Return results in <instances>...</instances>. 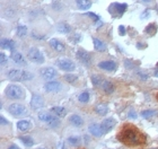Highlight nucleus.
<instances>
[{"label": "nucleus", "instance_id": "obj_1", "mask_svg": "<svg viewBox=\"0 0 158 149\" xmlns=\"http://www.w3.org/2000/svg\"><path fill=\"white\" fill-rule=\"evenodd\" d=\"M118 141L128 147L142 146L146 143L145 135L132 124H124L118 133Z\"/></svg>", "mask_w": 158, "mask_h": 149}, {"label": "nucleus", "instance_id": "obj_2", "mask_svg": "<svg viewBox=\"0 0 158 149\" xmlns=\"http://www.w3.org/2000/svg\"><path fill=\"white\" fill-rule=\"evenodd\" d=\"M7 77L13 81H26V80L33 79V73L30 71H25L22 69H11L8 71Z\"/></svg>", "mask_w": 158, "mask_h": 149}, {"label": "nucleus", "instance_id": "obj_3", "mask_svg": "<svg viewBox=\"0 0 158 149\" xmlns=\"http://www.w3.org/2000/svg\"><path fill=\"white\" fill-rule=\"evenodd\" d=\"M5 94H6V96L8 98L11 99H20L25 96L24 89L20 86H18V85H9V86H7Z\"/></svg>", "mask_w": 158, "mask_h": 149}, {"label": "nucleus", "instance_id": "obj_4", "mask_svg": "<svg viewBox=\"0 0 158 149\" xmlns=\"http://www.w3.org/2000/svg\"><path fill=\"white\" fill-rule=\"evenodd\" d=\"M27 58L30 59V61L34 63H43L44 62V56L43 54L41 53L39 49L36 48H33V49H31L27 53Z\"/></svg>", "mask_w": 158, "mask_h": 149}, {"label": "nucleus", "instance_id": "obj_5", "mask_svg": "<svg viewBox=\"0 0 158 149\" xmlns=\"http://www.w3.org/2000/svg\"><path fill=\"white\" fill-rule=\"evenodd\" d=\"M8 112L14 116H22L26 113V107L19 103H13L8 107Z\"/></svg>", "mask_w": 158, "mask_h": 149}, {"label": "nucleus", "instance_id": "obj_6", "mask_svg": "<svg viewBox=\"0 0 158 149\" xmlns=\"http://www.w3.org/2000/svg\"><path fill=\"white\" fill-rule=\"evenodd\" d=\"M56 66L59 67L60 69L63 71H73L76 69V66L73 61H70L68 59H59L56 60Z\"/></svg>", "mask_w": 158, "mask_h": 149}, {"label": "nucleus", "instance_id": "obj_7", "mask_svg": "<svg viewBox=\"0 0 158 149\" xmlns=\"http://www.w3.org/2000/svg\"><path fill=\"white\" fill-rule=\"evenodd\" d=\"M77 59L85 66H90L92 64V56L85 50H78L77 51Z\"/></svg>", "mask_w": 158, "mask_h": 149}, {"label": "nucleus", "instance_id": "obj_8", "mask_svg": "<svg viewBox=\"0 0 158 149\" xmlns=\"http://www.w3.org/2000/svg\"><path fill=\"white\" fill-rule=\"evenodd\" d=\"M115 124H116V122L113 118H107V119H105L101 123V128H102L104 133H109L110 131H112V130L114 129Z\"/></svg>", "mask_w": 158, "mask_h": 149}, {"label": "nucleus", "instance_id": "obj_9", "mask_svg": "<svg viewBox=\"0 0 158 149\" xmlns=\"http://www.w3.org/2000/svg\"><path fill=\"white\" fill-rule=\"evenodd\" d=\"M62 87H61V84L59 81H56V80H50L44 85V90L48 92V93H56L59 92Z\"/></svg>", "mask_w": 158, "mask_h": 149}, {"label": "nucleus", "instance_id": "obj_10", "mask_svg": "<svg viewBox=\"0 0 158 149\" xmlns=\"http://www.w3.org/2000/svg\"><path fill=\"white\" fill-rule=\"evenodd\" d=\"M41 73H42V77L45 78L46 80H52L54 79L58 75L56 70L52 67H48V68H44V69L41 70Z\"/></svg>", "mask_w": 158, "mask_h": 149}, {"label": "nucleus", "instance_id": "obj_11", "mask_svg": "<svg viewBox=\"0 0 158 149\" xmlns=\"http://www.w3.org/2000/svg\"><path fill=\"white\" fill-rule=\"evenodd\" d=\"M98 67L101 69L106 70V71H114L116 70V63L112 60H106V61H101L98 63Z\"/></svg>", "mask_w": 158, "mask_h": 149}, {"label": "nucleus", "instance_id": "obj_12", "mask_svg": "<svg viewBox=\"0 0 158 149\" xmlns=\"http://www.w3.org/2000/svg\"><path fill=\"white\" fill-rule=\"evenodd\" d=\"M44 105V99L42 98V96H40L37 94L33 95L32 96V99H31V106L33 107L34 110H39L41 107H43Z\"/></svg>", "mask_w": 158, "mask_h": 149}, {"label": "nucleus", "instance_id": "obj_13", "mask_svg": "<svg viewBox=\"0 0 158 149\" xmlns=\"http://www.w3.org/2000/svg\"><path fill=\"white\" fill-rule=\"evenodd\" d=\"M50 45L56 50V52H64V50H66L64 44H63L62 42H60L59 40H56V39H52V40H50Z\"/></svg>", "mask_w": 158, "mask_h": 149}, {"label": "nucleus", "instance_id": "obj_14", "mask_svg": "<svg viewBox=\"0 0 158 149\" xmlns=\"http://www.w3.org/2000/svg\"><path fill=\"white\" fill-rule=\"evenodd\" d=\"M11 59H13L14 62L17 63V64H20V66H25V64H27L26 59H25L23 54L19 52H14L13 54H11Z\"/></svg>", "mask_w": 158, "mask_h": 149}, {"label": "nucleus", "instance_id": "obj_15", "mask_svg": "<svg viewBox=\"0 0 158 149\" xmlns=\"http://www.w3.org/2000/svg\"><path fill=\"white\" fill-rule=\"evenodd\" d=\"M17 128L20 132H27L30 131L31 128H32V124H31L30 121H26V120H22V121H18L17 123Z\"/></svg>", "mask_w": 158, "mask_h": 149}, {"label": "nucleus", "instance_id": "obj_16", "mask_svg": "<svg viewBox=\"0 0 158 149\" xmlns=\"http://www.w3.org/2000/svg\"><path fill=\"white\" fill-rule=\"evenodd\" d=\"M89 132L92 133L94 137H102L104 135L101 126L96 124V123H94V124H92V126H89Z\"/></svg>", "mask_w": 158, "mask_h": 149}, {"label": "nucleus", "instance_id": "obj_17", "mask_svg": "<svg viewBox=\"0 0 158 149\" xmlns=\"http://www.w3.org/2000/svg\"><path fill=\"white\" fill-rule=\"evenodd\" d=\"M39 119H40V121H42V122H46L48 124H50V123L52 122L56 118L52 116L50 113H48V112H40L39 113Z\"/></svg>", "mask_w": 158, "mask_h": 149}, {"label": "nucleus", "instance_id": "obj_18", "mask_svg": "<svg viewBox=\"0 0 158 149\" xmlns=\"http://www.w3.org/2000/svg\"><path fill=\"white\" fill-rule=\"evenodd\" d=\"M112 7L114 8V10H115L116 16L118 17L122 16V14H124L127 8H128V6H127L125 3H114V5H112Z\"/></svg>", "mask_w": 158, "mask_h": 149}, {"label": "nucleus", "instance_id": "obj_19", "mask_svg": "<svg viewBox=\"0 0 158 149\" xmlns=\"http://www.w3.org/2000/svg\"><path fill=\"white\" fill-rule=\"evenodd\" d=\"M69 121L75 126H81L84 124V120L81 119V116L77 115V114H73V115L70 116Z\"/></svg>", "mask_w": 158, "mask_h": 149}, {"label": "nucleus", "instance_id": "obj_20", "mask_svg": "<svg viewBox=\"0 0 158 149\" xmlns=\"http://www.w3.org/2000/svg\"><path fill=\"white\" fill-rule=\"evenodd\" d=\"M54 114H56L58 118H64L67 115V111L64 107H61V106H53L52 109H51Z\"/></svg>", "mask_w": 158, "mask_h": 149}, {"label": "nucleus", "instance_id": "obj_21", "mask_svg": "<svg viewBox=\"0 0 158 149\" xmlns=\"http://www.w3.org/2000/svg\"><path fill=\"white\" fill-rule=\"evenodd\" d=\"M15 42L11 40H7V39H3L1 40V48L2 49H7V50H10V51H14L15 49Z\"/></svg>", "mask_w": 158, "mask_h": 149}, {"label": "nucleus", "instance_id": "obj_22", "mask_svg": "<svg viewBox=\"0 0 158 149\" xmlns=\"http://www.w3.org/2000/svg\"><path fill=\"white\" fill-rule=\"evenodd\" d=\"M93 43H94V48H95V50H97V51H99V52H104V51L106 50L105 44L103 43L101 40L96 39V37L93 39Z\"/></svg>", "mask_w": 158, "mask_h": 149}, {"label": "nucleus", "instance_id": "obj_23", "mask_svg": "<svg viewBox=\"0 0 158 149\" xmlns=\"http://www.w3.org/2000/svg\"><path fill=\"white\" fill-rule=\"evenodd\" d=\"M95 112L101 116L106 115V113L109 112V107L105 105V104H98V105L95 107Z\"/></svg>", "mask_w": 158, "mask_h": 149}, {"label": "nucleus", "instance_id": "obj_24", "mask_svg": "<svg viewBox=\"0 0 158 149\" xmlns=\"http://www.w3.org/2000/svg\"><path fill=\"white\" fill-rule=\"evenodd\" d=\"M77 6L79 7V9L87 10L92 7V2L89 0H77Z\"/></svg>", "mask_w": 158, "mask_h": 149}, {"label": "nucleus", "instance_id": "obj_25", "mask_svg": "<svg viewBox=\"0 0 158 149\" xmlns=\"http://www.w3.org/2000/svg\"><path fill=\"white\" fill-rule=\"evenodd\" d=\"M102 87H103V90H104L106 94H112L113 92H114V85H113L111 81H107V80L104 81Z\"/></svg>", "mask_w": 158, "mask_h": 149}, {"label": "nucleus", "instance_id": "obj_26", "mask_svg": "<svg viewBox=\"0 0 158 149\" xmlns=\"http://www.w3.org/2000/svg\"><path fill=\"white\" fill-rule=\"evenodd\" d=\"M19 140L27 147H32L34 145V140H33V138H32V137H28V136L19 137Z\"/></svg>", "mask_w": 158, "mask_h": 149}, {"label": "nucleus", "instance_id": "obj_27", "mask_svg": "<svg viewBox=\"0 0 158 149\" xmlns=\"http://www.w3.org/2000/svg\"><path fill=\"white\" fill-rule=\"evenodd\" d=\"M58 31H59L60 33L67 34L71 31V28H70V26L67 23H59L58 24Z\"/></svg>", "mask_w": 158, "mask_h": 149}, {"label": "nucleus", "instance_id": "obj_28", "mask_svg": "<svg viewBox=\"0 0 158 149\" xmlns=\"http://www.w3.org/2000/svg\"><path fill=\"white\" fill-rule=\"evenodd\" d=\"M155 115H157V112H156L155 110H145V111L141 112V116L145 118V119H150V118Z\"/></svg>", "mask_w": 158, "mask_h": 149}, {"label": "nucleus", "instance_id": "obj_29", "mask_svg": "<svg viewBox=\"0 0 158 149\" xmlns=\"http://www.w3.org/2000/svg\"><path fill=\"white\" fill-rule=\"evenodd\" d=\"M68 143L71 145V146H79L80 143H81V139H80V137H77V136H71L68 138Z\"/></svg>", "mask_w": 158, "mask_h": 149}, {"label": "nucleus", "instance_id": "obj_30", "mask_svg": "<svg viewBox=\"0 0 158 149\" xmlns=\"http://www.w3.org/2000/svg\"><path fill=\"white\" fill-rule=\"evenodd\" d=\"M156 32H157V25L156 24H149L148 26L146 27V33L152 36V35H155Z\"/></svg>", "mask_w": 158, "mask_h": 149}, {"label": "nucleus", "instance_id": "obj_31", "mask_svg": "<svg viewBox=\"0 0 158 149\" xmlns=\"http://www.w3.org/2000/svg\"><path fill=\"white\" fill-rule=\"evenodd\" d=\"M16 34H17V36L18 37H24L27 34V27L23 26V25L18 26L17 27V30H16Z\"/></svg>", "mask_w": 158, "mask_h": 149}, {"label": "nucleus", "instance_id": "obj_32", "mask_svg": "<svg viewBox=\"0 0 158 149\" xmlns=\"http://www.w3.org/2000/svg\"><path fill=\"white\" fill-rule=\"evenodd\" d=\"M78 99H79V102H81V103L88 102V101H89V94H88V92H82V93L78 96Z\"/></svg>", "mask_w": 158, "mask_h": 149}, {"label": "nucleus", "instance_id": "obj_33", "mask_svg": "<svg viewBox=\"0 0 158 149\" xmlns=\"http://www.w3.org/2000/svg\"><path fill=\"white\" fill-rule=\"evenodd\" d=\"M92 81H93V84H94V86H101V84L104 83L99 76H93Z\"/></svg>", "mask_w": 158, "mask_h": 149}, {"label": "nucleus", "instance_id": "obj_34", "mask_svg": "<svg viewBox=\"0 0 158 149\" xmlns=\"http://www.w3.org/2000/svg\"><path fill=\"white\" fill-rule=\"evenodd\" d=\"M64 79H66L68 83H75L77 80V76H73V73H68V75L64 76Z\"/></svg>", "mask_w": 158, "mask_h": 149}, {"label": "nucleus", "instance_id": "obj_35", "mask_svg": "<svg viewBox=\"0 0 158 149\" xmlns=\"http://www.w3.org/2000/svg\"><path fill=\"white\" fill-rule=\"evenodd\" d=\"M7 62H8L7 56L5 53H0V63H1V66H6Z\"/></svg>", "mask_w": 158, "mask_h": 149}, {"label": "nucleus", "instance_id": "obj_36", "mask_svg": "<svg viewBox=\"0 0 158 149\" xmlns=\"http://www.w3.org/2000/svg\"><path fill=\"white\" fill-rule=\"evenodd\" d=\"M128 116L130 118V119H137V113H135L133 110H130V111H129Z\"/></svg>", "mask_w": 158, "mask_h": 149}, {"label": "nucleus", "instance_id": "obj_37", "mask_svg": "<svg viewBox=\"0 0 158 149\" xmlns=\"http://www.w3.org/2000/svg\"><path fill=\"white\" fill-rule=\"evenodd\" d=\"M125 33H127V31H125V27L121 25V26L118 27V34L123 36V35H125Z\"/></svg>", "mask_w": 158, "mask_h": 149}, {"label": "nucleus", "instance_id": "obj_38", "mask_svg": "<svg viewBox=\"0 0 158 149\" xmlns=\"http://www.w3.org/2000/svg\"><path fill=\"white\" fill-rule=\"evenodd\" d=\"M149 13H150V9H146L145 11L141 14V18H146V17H148Z\"/></svg>", "mask_w": 158, "mask_h": 149}, {"label": "nucleus", "instance_id": "obj_39", "mask_svg": "<svg viewBox=\"0 0 158 149\" xmlns=\"http://www.w3.org/2000/svg\"><path fill=\"white\" fill-rule=\"evenodd\" d=\"M0 121H1V124H2V126H7V124H8V121H7L2 115L0 116Z\"/></svg>", "mask_w": 158, "mask_h": 149}, {"label": "nucleus", "instance_id": "obj_40", "mask_svg": "<svg viewBox=\"0 0 158 149\" xmlns=\"http://www.w3.org/2000/svg\"><path fill=\"white\" fill-rule=\"evenodd\" d=\"M138 75H139V76H140V77H141V78H142V79H143V80H147V78H148V77H147V76H145V75H142L141 72H138Z\"/></svg>", "mask_w": 158, "mask_h": 149}, {"label": "nucleus", "instance_id": "obj_41", "mask_svg": "<svg viewBox=\"0 0 158 149\" xmlns=\"http://www.w3.org/2000/svg\"><path fill=\"white\" fill-rule=\"evenodd\" d=\"M8 149H19V148H18L17 146H15V145H11V146H10Z\"/></svg>", "mask_w": 158, "mask_h": 149}, {"label": "nucleus", "instance_id": "obj_42", "mask_svg": "<svg viewBox=\"0 0 158 149\" xmlns=\"http://www.w3.org/2000/svg\"><path fill=\"white\" fill-rule=\"evenodd\" d=\"M141 1H143V2H146V3H149V2H150L149 0H141Z\"/></svg>", "mask_w": 158, "mask_h": 149}, {"label": "nucleus", "instance_id": "obj_43", "mask_svg": "<svg viewBox=\"0 0 158 149\" xmlns=\"http://www.w3.org/2000/svg\"><path fill=\"white\" fill-rule=\"evenodd\" d=\"M156 99L158 101V93H157V95H156Z\"/></svg>", "mask_w": 158, "mask_h": 149}, {"label": "nucleus", "instance_id": "obj_44", "mask_svg": "<svg viewBox=\"0 0 158 149\" xmlns=\"http://www.w3.org/2000/svg\"><path fill=\"white\" fill-rule=\"evenodd\" d=\"M156 9H157V10H158V5H157V7H156Z\"/></svg>", "mask_w": 158, "mask_h": 149}, {"label": "nucleus", "instance_id": "obj_45", "mask_svg": "<svg viewBox=\"0 0 158 149\" xmlns=\"http://www.w3.org/2000/svg\"><path fill=\"white\" fill-rule=\"evenodd\" d=\"M39 149H46V148H39Z\"/></svg>", "mask_w": 158, "mask_h": 149}]
</instances>
